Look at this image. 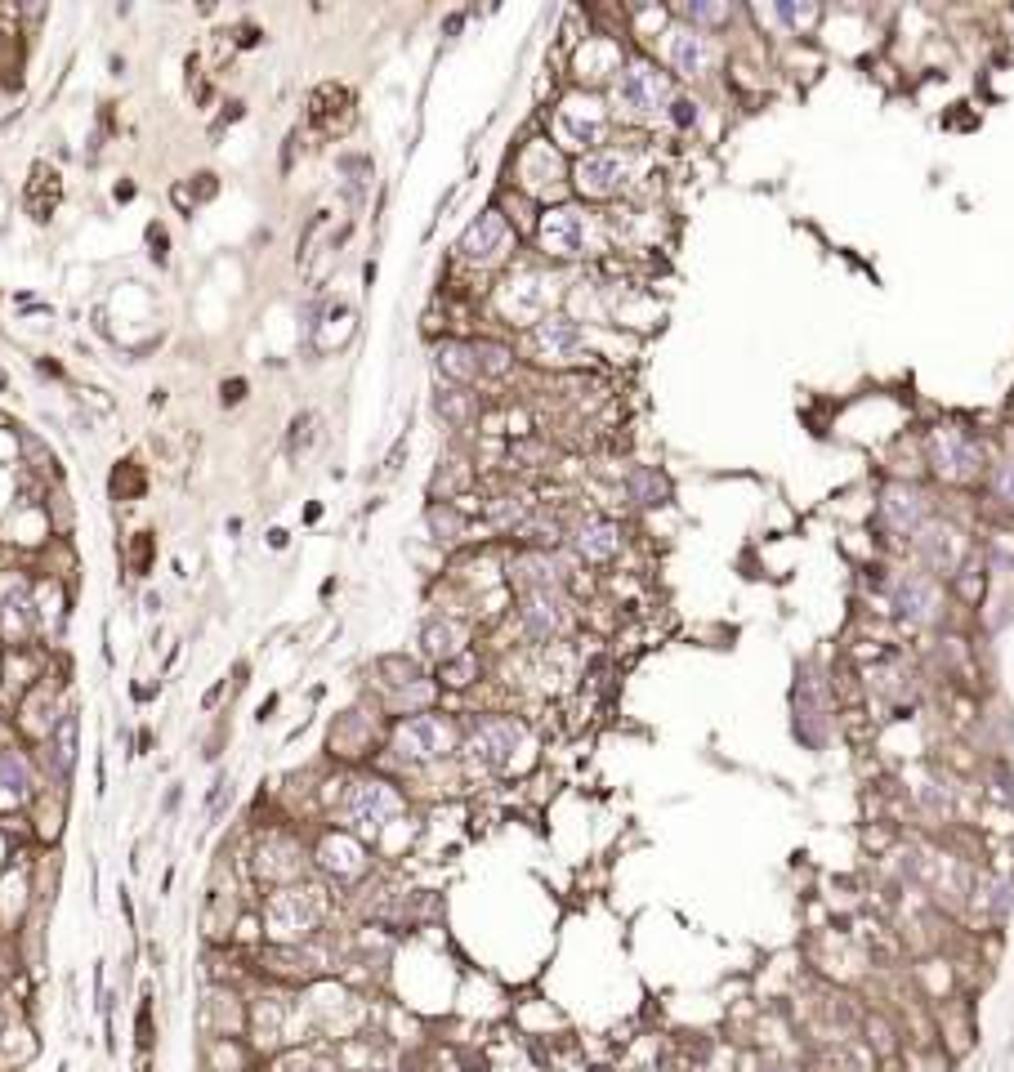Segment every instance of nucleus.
<instances>
[{"label": "nucleus", "mask_w": 1014, "mask_h": 1072, "mask_svg": "<svg viewBox=\"0 0 1014 1072\" xmlns=\"http://www.w3.org/2000/svg\"><path fill=\"white\" fill-rule=\"evenodd\" d=\"M666 94H671V90H666V76L657 72V67H648V63L621 67V76H617V103H621V108L648 117V112H662Z\"/></svg>", "instance_id": "1"}, {"label": "nucleus", "mask_w": 1014, "mask_h": 1072, "mask_svg": "<svg viewBox=\"0 0 1014 1072\" xmlns=\"http://www.w3.org/2000/svg\"><path fill=\"white\" fill-rule=\"evenodd\" d=\"M269 925L277 938H300L318 925V898L309 889H282L269 898Z\"/></svg>", "instance_id": "2"}, {"label": "nucleus", "mask_w": 1014, "mask_h": 1072, "mask_svg": "<svg viewBox=\"0 0 1014 1072\" xmlns=\"http://www.w3.org/2000/svg\"><path fill=\"white\" fill-rule=\"evenodd\" d=\"M398 809H403V800H398L394 787H385V782H358L349 796V822L358 831H371V836H376Z\"/></svg>", "instance_id": "3"}, {"label": "nucleus", "mask_w": 1014, "mask_h": 1072, "mask_svg": "<svg viewBox=\"0 0 1014 1072\" xmlns=\"http://www.w3.org/2000/svg\"><path fill=\"white\" fill-rule=\"evenodd\" d=\"M523 742V729L514 720H483L470 737V755L487 769H505Z\"/></svg>", "instance_id": "4"}, {"label": "nucleus", "mask_w": 1014, "mask_h": 1072, "mask_svg": "<svg viewBox=\"0 0 1014 1072\" xmlns=\"http://www.w3.org/2000/svg\"><path fill=\"white\" fill-rule=\"evenodd\" d=\"M541 242L550 246V251H559V255H586L590 251V219H586V210L563 206V210H554V215H545Z\"/></svg>", "instance_id": "5"}, {"label": "nucleus", "mask_w": 1014, "mask_h": 1072, "mask_svg": "<svg viewBox=\"0 0 1014 1072\" xmlns=\"http://www.w3.org/2000/svg\"><path fill=\"white\" fill-rule=\"evenodd\" d=\"M894 612L903 621H912V626H925V621H934L939 617V608H943V595H939V586L934 581H925V577H903L894 586Z\"/></svg>", "instance_id": "6"}, {"label": "nucleus", "mask_w": 1014, "mask_h": 1072, "mask_svg": "<svg viewBox=\"0 0 1014 1072\" xmlns=\"http://www.w3.org/2000/svg\"><path fill=\"white\" fill-rule=\"evenodd\" d=\"M930 456H934V469H939L943 478H970L974 469H979L983 452L965 434H956V429H939L930 443Z\"/></svg>", "instance_id": "7"}, {"label": "nucleus", "mask_w": 1014, "mask_h": 1072, "mask_svg": "<svg viewBox=\"0 0 1014 1072\" xmlns=\"http://www.w3.org/2000/svg\"><path fill=\"white\" fill-rule=\"evenodd\" d=\"M505 242H510V228H505V219L496 215V210H483V215L474 219L470 228H465L461 237V255L474 264H492L496 255L505 251Z\"/></svg>", "instance_id": "8"}, {"label": "nucleus", "mask_w": 1014, "mask_h": 1072, "mask_svg": "<svg viewBox=\"0 0 1014 1072\" xmlns=\"http://www.w3.org/2000/svg\"><path fill=\"white\" fill-rule=\"evenodd\" d=\"M398 746H403L407 755H416V760H434V755H443L447 746H452V729H447L438 715H411L403 729H398Z\"/></svg>", "instance_id": "9"}, {"label": "nucleus", "mask_w": 1014, "mask_h": 1072, "mask_svg": "<svg viewBox=\"0 0 1014 1072\" xmlns=\"http://www.w3.org/2000/svg\"><path fill=\"white\" fill-rule=\"evenodd\" d=\"M626 175H630V166L617 152H595V157H586L577 166V184H581V193H590V197H612L626 184Z\"/></svg>", "instance_id": "10"}, {"label": "nucleus", "mask_w": 1014, "mask_h": 1072, "mask_svg": "<svg viewBox=\"0 0 1014 1072\" xmlns=\"http://www.w3.org/2000/svg\"><path fill=\"white\" fill-rule=\"evenodd\" d=\"M510 581L519 590H528V595H550V590H559V563L550 559V554H519V559L510 563Z\"/></svg>", "instance_id": "11"}, {"label": "nucleus", "mask_w": 1014, "mask_h": 1072, "mask_svg": "<svg viewBox=\"0 0 1014 1072\" xmlns=\"http://www.w3.org/2000/svg\"><path fill=\"white\" fill-rule=\"evenodd\" d=\"M880 514L894 532H916L925 519V496L916 487H889L885 501H880Z\"/></svg>", "instance_id": "12"}, {"label": "nucleus", "mask_w": 1014, "mask_h": 1072, "mask_svg": "<svg viewBox=\"0 0 1014 1072\" xmlns=\"http://www.w3.org/2000/svg\"><path fill=\"white\" fill-rule=\"evenodd\" d=\"M559 626H563V608H559V599H550V595H528V603H523V630H528L537 644H550L554 635H559Z\"/></svg>", "instance_id": "13"}, {"label": "nucleus", "mask_w": 1014, "mask_h": 1072, "mask_svg": "<svg viewBox=\"0 0 1014 1072\" xmlns=\"http://www.w3.org/2000/svg\"><path fill=\"white\" fill-rule=\"evenodd\" d=\"M617 545H621V532L612 528L608 519H595V523H586V528L577 532V554L586 563H604L617 554Z\"/></svg>", "instance_id": "14"}, {"label": "nucleus", "mask_w": 1014, "mask_h": 1072, "mask_svg": "<svg viewBox=\"0 0 1014 1072\" xmlns=\"http://www.w3.org/2000/svg\"><path fill=\"white\" fill-rule=\"evenodd\" d=\"M559 121H563V130H568L577 143H595L599 134H604V117H599V108H595L590 99H572V103H563Z\"/></svg>", "instance_id": "15"}, {"label": "nucleus", "mask_w": 1014, "mask_h": 1072, "mask_svg": "<svg viewBox=\"0 0 1014 1072\" xmlns=\"http://www.w3.org/2000/svg\"><path fill=\"white\" fill-rule=\"evenodd\" d=\"M45 764H50L59 778H68L76 764V715H63L59 724L50 729V751H45Z\"/></svg>", "instance_id": "16"}, {"label": "nucleus", "mask_w": 1014, "mask_h": 1072, "mask_svg": "<svg viewBox=\"0 0 1014 1072\" xmlns=\"http://www.w3.org/2000/svg\"><path fill=\"white\" fill-rule=\"evenodd\" d=\"M671 63L684 76H702L706 72V41L697 32H671Z\"/></svg>", "instance_id": "17"}, {"label": "nucleus", "mask_w": 1014, "mask_h": 1072, "mask_svg": "<svg viewBox=\"0 0 1014 1072\" xmlns=\"http://www.w3.org/2000/svg\"><path fill=\"white\" fill-rule=\"evenodd\" d=\"M0 796L14 800V804L32 796V773H27V764L18 751H0Z\"/></svg>", "instance_id": "18"}, {"label": "nucleus", "mask_w": 1014, "mask_h": 1072, "mask_svg": "<svg viewBox=\"0 0 1014 1072\" xmlns=\"http://www.w3.org/2000/svg\"><path fill=\"white\" fill-rule=\"evenodd\" d=\"M956 554H961V541H956L952 528H930L921 536V559L934 563V568L952 572L956 568Z\"/></svg>", "instance_id": "19"}, {"label": "nucleus", "mask_w": 1014, "mask_h": 1072, "mask_svg": "<svg viewBox=\"0 0 1014 1072\" xmlns=\"http://www.w3.org/2000/svg\"><path fill=\"white\" fill-rule=\"evenodd\" d=\"M318 858H322V867L336 871V876H358L362 871V849L353 845L349 836H331Z\"/></svg>", "instance_id": "20"}, {"label": "nucleus", "mask_w": 1014, "mask_h": 1072, "mask_svg": "<svg viewBox=\"0 0 1014 1072\" xmlns=\"http://www.w3.org/2000/svg\"><path fill=\"white\" fill-rule=\"evenodd\" d=\"M537 344L550 353H572V349H581V331H577V322H568V318H545L537 327Z\"/></svg>", "instance_id": "21"}, {"label": "nucleus", "mask_w": 1014, "mask_h": 1072, "mask_svg": "<svg viewBox=\"0 0 1014 1072\" xmlns=\"http://www.w3.org/2000/svg\"><path fill=\"white\" fill-rule=\"evenodd\" d=\"M420 639H425V653L429 657H443V662H447V657L461 648L465 635H461V626H456V621H429Z\"/></svg>", "instance_id": "22"}, {"label": "nucleus", "mask_w": 1014, "mask_h": 1072, "mask_svg": "<svg viewBox=\"0 0 1014 1072\" xmlns=\"http://www.w3.org/2000/svg\"><path fill=\"white\" fill-rule=\"evenodd\" d=\"M438 371L452 380H474L478 376V362H474V344L465 349V344H443L438 349Z\"/></svg>", "instance_id": "23"}, {"label": "nucleus", "mask_w": 1014, "mask_h": 1072, "mask_svg": "<svg viewBox=\"0 0 1014 1072\" xmlns=\"http://www.w3.org/2000/svg\"><path fill=\"white\" fill-rule=\"evenodd\" d=\"M474 362H478V376H501L505 367H510V353L501 349V344H474Z\"/></svg>", "instance_id": "24"}, {"label": "nucleus", "mask_w": 1014, "mask_h": 1072, "mask_svg": "<svg viewBox=\"0 0 1014 1072\" xmlns=\"http://www.w3.org/2000/svg\"><path fill=\"white\" fill-rule=\"evenodd\" d=\"M470 411H474V402H470V394H461V389H447V394H438V416H447L452 425H465V420H470Z\"/></svg>", "instance_id": "25"}, {"label": "nucleus", "mask_w": 1014, "mask_h": 1072, "mask_svg": "<svg viewBox=\"0 0 1014 1072\" xmlns=\"http://www.w3.org/2000/svg\"><path fill=\"white\" fill-rule=\"evenodd\" d=\"M429 528H434L438 536H443V541H452V536L461 532L465 523H461V514H456L452 505H434V510H429Z\"/></svg>", "instance_id": "26"}, {"label": "nucleus", "mask_w": 1014, "mask_h": 1072, "mask_svg": "<svg viewBox=\"0 0 1014 1072\" xmlns=\"http://www.w3.org/2000/svg\"><path fill=\"white\" fill-rule=\"evenodd\" d=\"M630 487H635V496H639V501H644V505H653L657 496H662V483H657V478L648 474V469H639V474L630 478Z\"/></svg>", "instance_id": "27"}, {"label": "nucleus", "mask_w": 1014, "mask_h": 1072, "mask_svg": "<svg viewBox=\"0 0 1014 1072\" xmlns=\"http://www.w3.org/2000/svg\"><path fill=\"white\" fill-rule=\"evenodd\" d=\"M684 14L693 18V23H724L733 9H724V5H684Z\"/></svg>", "instance_id": "28"}, {"label": "nucleus", "mask_w": 1014, "mask_h": 1072, "mask_svg": "<svg viewBox=\"0 0 1014 1072\" xmlns=\"http://www.w3.org/2000/svg\"><path fill=\"white\" fill-rule=\"evenodd\" d=\"M18 443H23V452L36 461V469H50V465H54V456L45 452V443H41V438H36V434H23V438H18Z\"/></svg>", "instance_id": "29"}, {"label": "nucleus", "mask_w": 1014, "mask_h": 1072, "mask_svg": "<svg viewBox=\"0 0 1014 1072\" xmlns=\"http://www.w3.org/2000/svg\"><path fill=\"white\" fill-rule=\"evenodd\" d=\"M997 496L1006 505H1014V461H1006V465L997 469Z\"/></svg>", "instance_id": "30"}, {"label": "nucleus", "mask_w": 1014, "mask_h": 1072, "mask_svg": "<svg viewBox=\"0 0 1014 1072\" xmlns=\"http://www.w3.org/2000/svg\"><path fill=\"white\" fill-rule=\"evenodd\" d=\"M470 675H474V657H465V662L447 666V684H470Z\"/></svg>", "instance_id": "31"}, {"label": "nucleus", "mask_w": 1014, "mask_h": 1072, "mask_svg": "<svg viewBox=\"0 0 1014 1072\" xmlns=\"http://www.w3.org/2000/svg\"><path fill=\"white\" fill-rule=\"evenodd\" d=\"M778 14L787 18V23H809V18H813V9H809V5H805V9H791V5H782Z\"/></svg>", "instance_id": "32"}, {"label": "nucleus", "mask_w": 1014, "mask_h": 1072, "mask_svg": "<svg viewBox=\"0 0 1014 1072\" xmlns=\"http://www.w3.org/2000/svg\"><path fill=\"white\" fill-rule=\"evenodd\" d=\"M242 389H246L242 380H233V385H224V402H237V398H242Z\"/></svg>", "instance_id": "33"}, {"label": "nucleus", "mask_w": 1014, "mask_h": 1072, "mask_svg": "<svg viewBox=\"0 0 1014 1072\" xmlns=\"http://www.w3.org/2000/svg\"><path fill=\"white\" fill-rule=\"evenodd\" d=\"M760 1072H791V1068H760Z\"/></svg>", "instance_id": "34"}]
</instances>
